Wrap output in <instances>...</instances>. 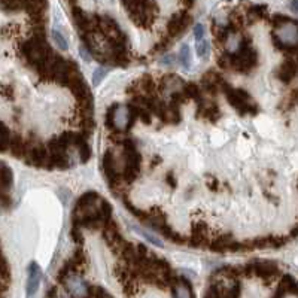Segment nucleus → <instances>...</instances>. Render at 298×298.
Masks as SVG:
<instances>
[{
    "label": "nucleus",
    "mask_w": 298,
    "mask_h": 298,
    "mask_svg": "<svg viewBox=\"0 0 298 298\" xmlns=\"http://www.w3.org/2000/svg\"><path fill=\"white\" fill-rule=\"evenodd\" d=\"M130 18L140 27H149L158 12V8L151 0H121Z\"/></svg>",
    "instance_id": "1"
},
{
    "label": "nucleus",
    "mask_w": 298,
    "mask_h": 298,
    "mask_svg": "<svg viewBox=\"0 0 298 298\" xmlns=\"http://www.w3.org/2000/svg\"><path fill=\"white\" fill-rule=\"evenodd\" d=\"M258 63V53L251 46L249 40L241 39L237 53L231 54V67L241 73H249Z\"/></svg>",
    "instance_id": "2"
},
{
    "label": "nucleus",
    "mask_w": 298,
    "mask_h": 298,
    "mask_svg": "<svg viewBox=\"0 0 298 298\" xmlns=\"http://www.w3.org/2000/svg\"><path fill=\"white\" fill-rule=\"evenodd\" d=\"M222 89L227 95V100L230 102V105L238 114H252V112L255 114L257 112V105L247 91L233 88L231 85H227V84L222 85Z\"/></svg>",
    "instance_id": "3"
},
{
    "label": "nucleus",
    "mask_w": 298,
    "mask_h": 298,
    "mask_svg": "<svg viewBox=\"0 0 298 298\" xmlns=\"http://www.w3.org/2000/svg\"><path fill=\"white\" fill-rule=\"evenodd\" d=\"M297 37H298L297 21H292V23L276 27V31L273 34V42L282 51H295Z\"/></svg>",
    "instance_id": "4"
},
{
    "label": "nucleus",
    "mask_w": 298,
    "mask_h": 298,
    "mask_svg": "<svg viewBox=\"0 0 298 298\" xmlns=\"http://www.w3.org/2000/svg\"><path fill=\"white\" fill-rule=\"evenodd\" d=\"M133 117L128 106H114L111 112H108L106 122L118 131H125L133 124Z\"/></svg>",
    "instance_id": "5"
},
{
    "label": "nucleus",
    "mask_w": 298,
    "mask_h": 298,
    "mask_svg": "<svg viewBox=\"0 0 298 298\" xmlns=\"http://www.w3.org/2000/svg\"><path fill=\"white\" fill-rule=\"evenodd\" d=\"M103 169H105V175H106V178H108V180H109V183L112 186L117 185V183H119L122 166H121L119 157H117L114 151H108L105 154Z\"/></svg>",
    "instance_id": "6"
},
{
    "label": "nucleus",
    "mask_w": 298,
    "mask_h": 298,
    "mask_svg": "<svg viewBox=\"0 0 298 298\" xmlns=\"http://www.w3.org/2000/svg\"><path fill=\"white\" fill-rule=\"evenodd\" d=\"M246 271H252L261 279H274L279 273L276 263L273 261H255L249 266H246Z\"/></svg>",
    "instance_id": "7"
},
{
    "label": "nucleus",
    "mask_w": 298,
    "mask_h": 298,
    "mask_svg": "<svg viewBox=\"0 0 298 298\" xmlns=\"http://www.w3.org/2000/svg\"><path fill=\"white\" fill-rule=\"evenodd\" d=\"M66 289L69 291L70 295H73L75 298H84L88 294V288L85 285V282L82 280V277H79L78 274L70 273L67 277L63 279Z\"/></svg>",
    "instance_id": "8"
},
{
    "label": "nucleus",
    "mask_w": 298,
    "mask_h": 298,
    "mask_svg": "<svg viewBox=\"0 0 298 298\" xmlns=\"http://www.w3.org/2000/svg\"><path fill=\"white\" fill-rule=\"evenodd\" d=\"M27 160L30 164L36 166V167H46L48 166V149L43 145H34L31 148H29V151L26 154Z\"/></svg>",
    "instance_id": "9"
},
{
    "label": "nucleus",
    "mask_w": 298,
    "mask_h": 298,
    "mask_svg": "<svg viewBox=\"0 0 298 298\" xmlns=\"http://www.w3.org/2000/svg\"><path fill=\"white\" fill-rule=\"evenodd\" d=\"M191 23V17L185 12H178L172 17L169 26H167V31H169V37H176L180 33H183V30L188 27V24Z\"/></svg>",
    "instance_id": "10"
},
{
    "label": "nucleus",
    "mask_w": 298,
    "mask_h": 298,
    "mask_svg": "<svg viewBox=\"0 0 298 298\" xmlns=\"http://www.w3.org/2000/svg\"><path fill=\"white\" fill-rule=\"evenodd\" d=\"M40 279H42L40 267L36 263H31L29 266V277H27V286H26L29 297H33L37 292L39 285H40Z\"/></svg>",
    "instance_id": "11"
},
{
    "label": "nucleus",
    "mask_w": 298,
    "mask_h": 298,
    "mask_svg": "<svg viewBox=\"0 0 298 298\" xmlns=\"http://www.w3.org/2000/svg\"><path fill=\"white\" fill-rule=\"evenodd\" d=\"M297 75V63L294 60H286L280 64V67L276 72V76L283 82V84H289Z\"/></svg>",
    "instance_id": "12"
},
{
    "label": "nucleus",
    "mask_w": 298,
    "mask_h": 298,
    "mask_svg": "<svg viewBox=\"0 0 298 298\" xmlns=\"http://www.w3.org/2000/svg\"><path fill=\"white\" fill-rule=\"evenodd\" d=\"M224 84H225L224 79H222L218 73H215V72H209L208 75L203 76V85H205V88L209 89L210 92H216L219 88H222Z\"/></svg>",
    "instance_id": "13"
},
{
    "label": "nucleus",
    "mask_w": 298,
    "mask_h": 298,
    "mask_svg": "<svg viewBox=\"0 0 298 298\" xmlns=\"http://www.w3.org/2000/svg\"><path fill=\"white\" fill-rule=\"evenodd\" d=\"M173 297L175 298H194L191 294V286L186 280L179 279L173 286Z\"/></svg>",
    "instance_id": "14"
},
{
    "label": "nucleus",
    "mask_w": 298,
    "mask_h": 298,
    "mask_svg": "<svg viewBox=\"0 0 298 298\" xmlns=\"http://www.w3.org/2000/svg\"><path fill=\"white\" fill-rule=\"evenodd\" d=\"M179 61L182 64L183 69H189L191 64V51H189V46L188 45H182L180 48V53H179Z\"/></svg>",
    "instance_id": "15"
},
{
    "label": "nucleus",
    "mask_w": 298,
    "mask_h": 298,
    "mask_svg": "<svg viewBox=\"0 0 298 298\" xmlns=\"http://www.w3.org/2000/svg\"><path fill=\"white\" fill-rule=\"evenodd\" d=\"M202 108V106H200ZM219 108H218V105H209V106H203V117L205 118H208V119H210V121H216L218 118H219Z\"/></svg>",
    "instance_id": "16"
},
{
    "label": "nucleus",
    "mask_w": 298,
    "mask_h": 298,
    "mask_svg": "<svg viewBox=\"0 0 298 298\" xmlns=\"http://www.w3.org/2000/svg\"><path fill=\"white\" fill-rule=\"evenodd\" d=\"M209 51H210V45L206 39H202V40H197V56L200 59H208L209 56Z\"/></svg>",
    "instance_id": "17"
},
{
    "label": "nucleus",
    "mask_w": 298,
    "mask_h": 298,
    "mask_svg": "<svg viewBox=\"0 0 298 298\" xmlns=\"http://www.w3.org/2000/svg\"><path fill=\"white\" fill-rule=\"evenodd\" d=\"M266 14V6L263 5H255L249 9V12H247V18L252 20V21H257V20H261Z\"/></svg>",
    "instance_id": "18"
},
{
    "label": "nucleus",
    "mask_w": 298,
    "mask_h": 298,
    "mask_svg": "<svg viewBox=\"0 0 298 298\" xmlns=\"http://www.w3.org/2000/svg\"><path fill=\"white\" fill-rule=\"evenodd\" d=\"M106 73H108V70H106L105 67H97V69L94 70V75H92V85H94V87L100 85L102 81L106 78Z\"/></svg>",
    "instance_id": "19"
},
{
    "label": "nucleus",
    "mask_w": 298,
    "mask_h": 298,
    "mask_svg": "<svg viewBox=\"0 0 298 298\" xmlns=\"http://www.w3.org/2000/svg\"><path fill=\"white\" fill-rule=\"evenodd\" d=\"M53 39H54L56 45L61 49V51H66V49H67V40H66V37L60 31L53 30Z\"/></svg>",
    "instance_id": "20"
},
{
    "label": "nucleus",
    "mask_w": 298,
    "mask_h": 298,
    "mask_svg": "<svg viewBox=\"0 0 298 298\" xmlns=\"http://www.w3.org/2000/svg\"><path fill=\"white\" fill-rule=\"evenodd\" d=\"M131 227H133V228H134V230H136V231H137V233H139L142 237H145L148 241H151V243H154V244H157V246L163 247V241H160V240H158L157 237H154L152 234H149V233H146V231H142V228H140V227H137V225H131Z\"/></svg>",
    "instance_id": "21"
},
{
    "label": "nucleus",
    "mask_w": 298,
    "mask_h": 298,
    "mask_svg": "<svg viewBox=\"0 0 298 298\" xmlns=\"http://www.w3.org/2000/svg\"><path fill=\"white\" fill-rule=\"evenodd\" d=\"M194 36H195V40H202L205 39V27L202 24H197L194 27Z\"/></svg>",
    "instance_id": "22"
},
{
    "label": "nucleus",
    "mask_w": 298,
    "mask_h": 298,
    "mask_svg": "<svg viewBox=\"0 0 298 298\" xmlns=\"http://www.w3.org/2000/svg\"><path fill=\"white\" fill-rule=\"evenodd\" d=\"M79 53H81L82 60H85L87 63H88V61H91V59H92V57H91L89 51H88V49H87L85 46H81V48H79Z\"/></svg>",
    "instance_id": "23"
},
{
    "label": "nucleus",
    "mask_w": 298,
    "mask_h": 298,
    "mask_svg": "<svg viewBox=\"0 0 298 298\" xmlns=\"http://www.w3.org/2000/svg\"><path fill=\"white\" fill-rule=\"evenodd\" d=\"M72 237L78 241V243H81L82 241V234H81V230H79V227H73L72 228Z\"/></svg>",
    "instance_id": "24"
},
{
    "label": "nucleus",
    "mask_w": 298,
    "mask_h": 298,
    "mask_svg": "<svg viewBox=\"0 0 298 298\" xmlns=\"http://www.w3.org/2000/svg\"><path fill=\"white\" fill-rule=\"evenodd\" d=\"M161 63L164 64V66H173V63H175V56H172V54H169V56H166V57H163V60H161Z\"/></svg>",
    "instance_id": "25"
},
{
    "label": "nucleus",
    "mask_w": 298,
    "mask_h": 298,
    "mask_svg": "<svg viewBox=\"0 0 298 298\" xmlns=\"http://www.w3.org/2000/svg\"><path fill=\"white\" fill-rule=\"evenodd\" d=\"M291 8H292V11H294V12H297V0H292Z\"/></svg>",
    "instance_id": "26"
},
{
    "label": "nucleus",
    "mask_w": 298,
    "mask_h": 298,
    "mask_svg": "<svg viewBox=\"0 0 298 298\" xmlns=\"http://www.w3.org/2000/svg\"><path fill=\"white\" fill-rule=\"evenodd\" d=\"M192 2H194V0H183L185 6H191V5H192Z\"/></svg>",
    "instance_id": "27"
}]
</instances>
